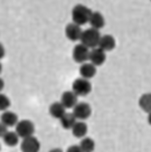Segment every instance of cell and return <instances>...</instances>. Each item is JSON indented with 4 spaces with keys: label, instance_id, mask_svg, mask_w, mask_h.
Segmentation results:
<instances>
[{
    "label": "cell",
    "instance_id": "52a82bcc",
    "mask_svg": "<svg viewBox=\"0 0 151 152\" xmlns=\"http://www.w3.org/2000/svg\"><path fill=\"white\" fill-rule=\"evenodd\" d=\"M89 56H90V48L84 46L83 44H78L76 45L74 49H73V59L76 63H86L89 61Z\"/></svg>",
    "mask_w": 151,
    "mask_h": 152
},
{
    "label": "cell",
    "instance_id": "6da1fadb",
    "mask_svg": "<svg viewBox=\"0 0 151 152\" xmlns=\"http://www.w3.org/2000/svg\"><path fill=\"white\" fill-rule=\"evenodd\" d=\"M91 12H92V10L89 7L84 5H76L72 10V19H73L72 23L82 27L83 25L89 23Z\"/></svg>",
    "mask_w": 151,
    "mask_h": 152
},
{
    "label": "cell",
    "instance_id": "2e32d148",
    "mask_svg": "<svg viewBox=\"0 0 151 152\" xmlns=\"http://www.w3.org/2000/svg\"><path fill=\"white\" fill-rule=\"evenodd\" d=\"M65 113H66V109L63 106L61 102H54L49 106V114L52 115L54 119L59 120Z\"/></svg>",
    "mask_w": 151,
    "mask_h": 152
},
{
    "label": "cell",
    "instance_id": "3957f363",
    "mask_svg": "<svg viewBox=\"0 0 151 152\" xmlns=\"http://www.w3.org/2000/svg\"><path fill=\"white\" fill-rule=\"evenodd\" d=\"M73 92L76 94V96H87L92 91V84H91L90 80H85L83 77L76 78L73 82Z\"/></svg>",
    "mask_w": 151,
    "mask_h": 152
},
{
    "label": "cell",
    "instance_id": "603a6c76",
    "mask_svg": "<svg viewBox=\"0 0 151 152\" xmlns=\"http://www.w3.org/2000/svg\"><path fill=\"white\" fill-rule=\"evenodd\" d=\"M66 152H83L81 150L80 145H71V147L67 149Z\"/></svg>",
    "mask_w": 151,
    "mask_h": 152
},
{
    "label": "cell",
    "instance_id": "30bf717a",
    "mask_svg": "<svg viewBox=\"0 0 151 152\" xmlns=\"http://www.w3.org/2000/svg\"><path fill=\"white\" fill-rule=\"evenodd\" d=\"M82 31L83 30L81 28V26L74 24V23L68 24L66 26V28H65V35H66L67 39L71 40V42H77V40H80Z\"/></svg>",
    "mask_w": 151,
    "mask_h": 152
},
{
    "label": "cell",
    "instance_id": "7a4b0ae2",
    "mask_svg": "<svg viewBox=\"0 0 151 152\" xmlns=\"http://www.w3.org/2000/svg\"><path fill=\"white\" fill-rule=\"evenodd\" d=\"M100 37H101L100 30L94 28H87L82 31L80 40H81V44H83L87 48L92 49V48L94 47H97Z\"/></svg>",
    "mask_w": 151,
    "mask_h": 152
},
{
    "label": "cell",
    "instance_id": "4316f807",
    "mask_svg": "<svg viewBox=\"0 0 151 152\" xmlns=\"http://www.w3.org/2000/svg\"><path fill=\"white\" fill-rule=\"evenodd\" d=\"M1 72H2V65H1V63H0V74H1Z\"/></svg>",
    "mask_w": 151,
    "mask_h": 152
},
{
    "label": "cell",
    "instance_id": "d4e9b609",
    "mask_svg": "<svg viewBox=\"0 0 151 152\" xmlns=\"http://www.w3.org/2000/svg\"><path fill=\"white\" fill-rule=\"evenodd\" d=\"M4 88H5V81L0 77V93H1V91H4Z\"/></svg>",
    "mask_w": 151,
    "mask_h": 152
},
{
    "label": "cell",
    "instance_id": "4fadbf2b",
    "mask_svg": "<svg viewBox=\"0 0 151 152\" xmlns=\"http://www.w3.org/2000/svg\"><path fill=\"white\" fill-rule=\"evenodd\" d=\"M0 119H1V123H4L6 126H15L17 122H18V115L12 112V111H9V110H6L4 111V113L1 114V116H0Z\"/></svg>",
    "mask_w": 151,
    "mask_h": 152
},
{
    "label": "cell",
    "instance_id": "83f0119b",
    "mask_svg": "<svg viewBox=\"0 0 151 152\" xmlns=\"http://www.w3.org/2000/svg\"><path fill=\"white\" fill-rule=\"evenodd\" d=\"M0 150H1V147H0Z\"/></svg>",
    "mask_w": 151,
    "mask_h": 152
},
{
    "label": "cell",
    "instance_id": "7402d4cb",
    "mask_svg": "<svg viewBox=\"0 0 151 152\" xmlns=\"http://www.w3.org/2000/svg\"><path fill=\"white\" fill-rule=\"evenodd\" d=\"M7 131H8V126H6L5 124L0 122V138H2L7 133Z\"/></svg>",
    "mask_w": 151,
    "mask_h": 152
},
{
    "label": "cell",
    "instance_id": "9c48e42d",
    "mask_svg": "<svg viewBox=\"0 0 151 152\" xmlns=\"http://www.w3.org/2000/svg\"><path fill=\"white\" fill-rule=\"evenodd\" d=\"M115 45H117V42H115V38L112 35H103V36L100 37L97 47L106 53L113 50L115 48Z\"/></svg>",
    "mask_w": 151,
    "mask_h": 152
},
{
    "label": "cell",
    "instance_id": "5b68a950",
    "mask_svg": "<svg viewBox=\"0 0 151 152\" xmlns=\"http://www.w3.org/2000/svg\"><path fill=\"white\" fill-rule=\"evenodd\" d=\"M73 114L76 118V120H80V121L89 119L92 114L91 105L86 102H81V103L77 102L75 106L73 107Z\"/></svg>",
    "mask_w": 151,
    "mask_h": 152
},
{
    "label": "cell",
    "instance_id": "484cf974",
    "mask_svg": "<svg viewBox=\"0 0 151 152\" xmlns=\"http://www.w3.org/2000/svg\"><path fill=\"white\" fill-rule=\"evenodd\" d=\"M49 152H64V151L62 150L61 148H54L52 150H49Z\"/></svg>",
    "mask_w": 151,
    "mask_h": 152
},
{
    "label": "cell",
    "instance_id": "ba28073f",
    "mask_svg": "<svg viewBox=\"0 0 151 152\" xmlns=\"http://www.w3.org/2000/svg\"><path fill=\"white\" fill-rule=\"evenodd\" d=\"M89 61L92 63L94 66H101L103 65L104 62L106 61V54L104 50H102L99 47H94L90 49V56H89Z\"/></svg>",
    "mask_w": 151,
    "mask_h": 152
},
{
    "label": "cell",
    "instance_id": "d6986e66",
    "mask_svg": "<svg viewBox=\"0 0 151 152\" xmlns=\"http://www.w3.org/2000/svg\"><path fill=\"white\" fill-rule=\"evenodd\" d=\"M80 148L83 152H93L95 150V141L89 137H84L82 138Z\"/></svg>",
    "mask_w": 151,
    "mask_h": 152
},
{
    "label": "cell",
    "instance_id": "5bb4252c",
    "mask_svg": "<svg viewBox=\"0 0 151 152\" xmlns=\"http://www.w3.org/2000/svg\"><path fill=\"white\" fill-rule=\"evenodd\" d=\"M80 74L81 77L85 80H91L96 74V66H94L92 63H83L80 67Z\"/></svg>",
    "mask_w": 151,
    "mask_h": 152
},
{
    "label": "cell",
    "instance_id": "44dd1931",
    "mask_svg": "<svg viewBox=\"0 0 151 152\" xmlns=\"http://www.w3.org/2000/svg\"><path fill=\"white\" fill-rule=\"evenodd\" d=\"M10 100L9 97L7 96L6 94H2V93H0V111H6V110H8L10 107Z\"/></svg>",
    "mask_w": 151,
    "mask_h": 152
},
{
    "label": "cell",
    "instance_id": "8992f818",
    "mask_svg": "<svg viewBox=\"0 0 151 152\" xmlns=\"http://www.w3.org/2000/svg\"><path fill=\"white\" fill-rule=\"evenodd\" d=\"M20 149H21V152H39L40 142L34 135L28 137V138H24L20 143Z\"/></svg>",
    "mask_w": 151,
    "mask_h": 152
},
{
    "label": "cell",
    "instance_id": "8fae6325",
    "mask_svg": "<svg viewBox=\"0 0 151 152\" xmlns=\"http://www.w3.org/2000/svg\"><path fill=\"white\" fill-rule=\"evenodd\" d=\"M61 103L65 109H73L77 103V96L73 91L64 92L61 96Z\"/></svg>",
    "mask_w": 151,
    "mask_h": 152
},
{
    "label": "cell",
    "instance_id": "e0dca14e",
    "mask_svg": "<svg viewBox=\"0 0 151 152\" xmlns=\"http://www.w3.org/2000/svg\"><path fill=\"white\" fill-rule=\"evenodd\" d=\"M59 121H61V125L63 126V129H65V130H71V129L73 128V125L75 124L76 118L74 116L73 113H65L61 119H59Z\"/></svg>",
    "mask_w": 151,
    "mask_h": 152
},
{
    "label": "cell",
    "instance_id": "ffe728a7",
    "mask_svg": "<svg viewBox=\"0 0 151 152\" xmlns=\"http://www.w3.org/2000/svg\"><path fill=\"white\" fill-rule=\"evenodd\" d=\"M139 105L141 107L142 111H144L147 113H150L151 111V95L149 93L143 94L139 100Z\"/></svg>",
    "mask_w": 151,
    "mask_h": 152
},
{
    "label": "cell",
    "instance_id": "9a60e30c",
    "mask_svg": "<svg viewBox=\"0 0 151 152\" xmlns=\"http://www.w3.org/2000/svg\"><path fill=\"white\" fill-rule=\"evenodd\" d=\"M72 132H73V135L75 138L82 139L86 137L87 134V131H89V128H87V124L85 123L84 121H76L75 124L73 125V128L71 129Z\"/></svg>",
    "mask_w": 151,
    "mask_h": 152
},
{
    "label": "cell",
    "instance_id": "277c9868",
    "mask_svg": "<svg viewBox=\"0 0 151 152\" xmlns=\"http://www.w3.org/2000/svg\"><path fill=\"white\" fill-rule=\"evenodd\" d=\"M16 126V133L19 138H28L32 137L35 133V124L30 120H20L17 122Z\"/></svg>",
    "mask_w": 151,
    "mask_h": 152
},
{
    "label": "cell",
    "instance_id": "7c38bea8",
    "mask_svg": "<svg viewBox=\"0 0 151 152\" xmlns=\"http://www.w3.org/2000/svg\"><path fill=\"white\" fill-rule=\"evenodd\" d=\"M89 24L91 25V28L100 30L105 25V18L99 11H92L90 15V19H89Z\"/></svg>",
    "mask_w": 151,
    "mask_h": 152
},
{
    "label": "cell",
    "instance_id": "ac0fdd59",
    "mask_svg": "<svg viewBox=\"0 0 151 152\" xmlns=\"http://www.w3.org/2000/svg\"><path fill=\"white\" fill-rule=\"evenodd\" d=\"M2 139H4V142L8 147H16L19 142V137L16 133V131H7V133L2 137Z\"/></svg>",
    "mask_w": 151,
    "mask_h": 152
},
{
    "label": "cell",
    "instance_id": "cb8c5ba5",
    "mask_svg": "<svg viewBox=\"0 0 151 152\" xmlns=\"http://www.w3.org/2000/svg\"><path fill=\"white\" fill-rule=\"evenodd\" d=\"M5 54H6L5 47H4V45H2V44H0V59H2V58L5 57Z\"/></svg>",
    "mask_w": 151,
    "mask_h": 152
}]
</instances>
